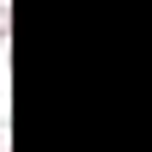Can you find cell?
I'll return each mask as SVG.
<instances>
[{"label":"cell","instance_id":"cell-1","mask_svg":"<svg viewBox=\"0 0 152 152\" xmlns=\"http://www.w3.org/2000/svg\"><path fill=\"white\" fill-rule=\"evenodd\" d=\"M6 31H12V18H6V0H0V43H6Z\"/></svg>","mask_w":152,"mask_h":152},{"label":"cell","instance_id":"cell-2","mask_svg":"<svg viewBox=\"0 0 152 152\" xmlns=\"http://www.w3.org/2000/svg\"><path fill=\"white\" fill-rule=\"evenodd\" d=\"M0 152H6V122H0Z\"/></svg>","mask_w":152,"mask_h":152}]
</instances>
